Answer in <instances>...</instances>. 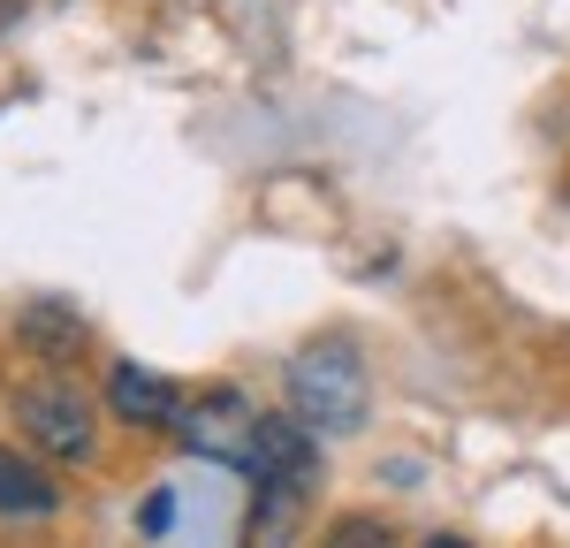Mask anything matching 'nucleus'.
Returning a JSON list of instances; mask_svg holds the SVG:
<instances>
[{
  "label": "nucleus",
  "mask_w": 570,
  "mask_h": 548,
  "mask_svg": "<svg viewBox=\"0 0 570 548\" xmlns=\"http://www.w3.org/2000/svg\"><path fill=\"white\" fill-rule=\"evenodd\" d=\"M252 480H312V427L297 411H289V419H259Z\"/></svg>",
  "instance_id": "423d86ee"
},
{
  "label": "nucleus",
  "mask_w": 570,
  "mask_h": 548,
  "mask_svg": "<svg viewBox=\"0 0 570 548\" xmlns=\"http://www.w3.org/2000/svg\"><path fill=\"white\" fill-rule=\"evenodd\" d=\"M16 8H23V0H0V23H8V16H16Z\"/></svg>",
  "instance_id": "f8f14e48"
},
{
  "label": "nucleus",
  "mask_w": 570,
  "mask_h": 548,
  "mask_svg": "<svg viewBox=\"0 0 570 548\" xmlns=\"http://www.w3.org/2000/svg\"><path fill=\"white\" fill-rule=\"evenodd\" d=\"M305 502H312V480H259L252 518H244V548H289L297 526H305Z\"/></svg>",
  "instance_id": "39448f33"
},
{
  "label": "nucleus",
  "mask_w": 570,
  "mask_h": 548,
  "mask_svg": "<svg viewBox=\"0 0 570 548\" xmlns=\"http://www.w3.org/2000/svg\"><path fill=\"white\" fill-rule=\"evenodd\" d=\"M16 335H23L39 359H53V365H69L77 351H85V320L69 313L61 297H31V305L16 313Z\"/></svg>",
  "instance_id": "0eeeda50"
},
{
  "label": "nucleus",
  "mask_w": 570,
  "mask_h": 548,
  "mask_svg": "<svg viewBox=\"0 0 570 548\" xmlns=\"http://www.w3.org/2000/svg\"><path fill=\"white\" fill-rule=\"evenodd\" d=\"M320 548H395V541H389L381 518H335V526L320 534Z\"/></svg>",
  "instance_id": "1a4fd4ad"
},
{
  "label": "nucleus",
  "mask_w": 570,
  "mask_h": 548,
  "mask_svg": "<svg viewBox=\"0 0 570 548\" xmlns=\"http://www.w3.org/2000/svg\"><path fill=\"white\" fill-rule=\"evenodd\" d=\"M0 518H53V480L16 450H0Z\"/></svg>",
  "instance_id": "6e6552de"
},
{
  "label": "nucleus",
  "mask_w": 570,
  "mask_h": 548,
  "mask_svg": "<svg viewBox=\"0 0 570 548\" xmlns=\"http://www.w3.org/2000/svg\"><path fill=\"white\" fill-rule=\"evenodd\" d=\"M426 548H472V541H456V534H434V541H426Z\"/></svg>",
  "instance_id": "9b49d317"
},
{
  "label": "nucleus",
  "mask_w": 570,
  "mask_h": 548,
  "mask_svg": "<svg viewBox=\"0 0 570 548\" xmlns=\"http://www.w3.org/2000/svg\"><path fill=\"white\" fill-rule=\"evenodd\" d=\"M168 518H176V496H168V488H153V496H145V510H137V526L160 541V534H168Z\"/></svg>",
  "instance_id": "9d476101"
},
{
  "label": "nucleus",
  "mask_w": 570,
  "mask_h": 548,
  "mask_svg": "<svg viewBox=\"0 0 570 548\" xmlns=\"http://www.w3.org/2000/svg\"><path fill=\"white\" fill-rule=\"evenodd\" d=\"M176 434L190 457H214V464H236L252 472V442H259V419L236 389H206V397H183L176 411Z\"/></svg>",
  "instance_id": "7ed1b4c3"
},
{
  "label": "nucleus",
  "mask_w": 570,
  "mask_h": 548,
  "mask_svg": "<svg viewBox=\"0 0 570 548\" xmlns=\"http://www.w3.org/2000/svg\"><path fill=\"white\" fill-rule=\"evenodd\" d=\"M107 411L122 419V427H176V411H183V389L176 381H160L153 365H115L107 373Z\"/></svg>",
  "instance_id": "20e7f679"
},
{
  "label": "nucleus",
  "mask_w": 570,
  "mask_h": 548,
  "mask_svg": "<svg viewBox=\"0 0 570 548\" xmlns=\"http://www.w3.org/2000/svg\"><path fill=\"white\" fill-rule=\"evenodd\" d=\"M365 397H373L365 359L343 335H320L312 351L289 359V411L305 419L312 434H357L365 427Z\"/></svg>",
  "instance_id": "f257e3e1"
},
{
  "label": "nucleus",
  "mask_w": 570,
  "mask_h": 548,
  "mask_svg": "<svg viewBox=\"0 0 570 548\" xmlns=\"http://www.w3.org/2000/svg\"><path fill=\"white\" fill-rule=\"evenodd\" d=\"M16 427H23V442L46 450V457H69V464L99 457V419H91V404L69 381H31V389H16Z\"/></svg>",
  "instance_id": "f03ea898"
}]
</instances>
